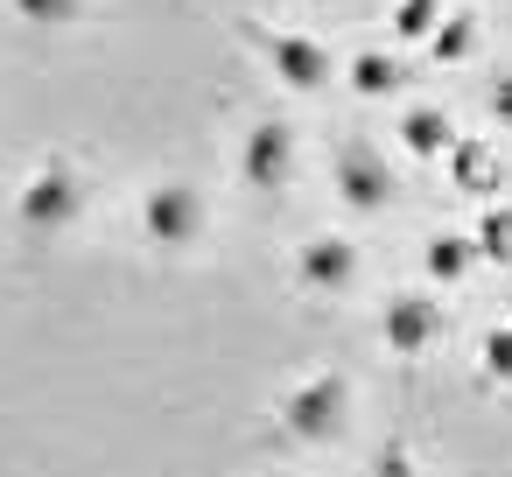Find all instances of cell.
<instances>
[{
  "instance_id": "22",
  "label": "cell",
  "mask_w": 512,
  "mask_h": 477,
  "mask_svg": "<svg viewBox=\"0 0 512 477\" xmlns=\"http://www.w3.org/2000/svg\"><path fill=\"white\" fill-rule=\"evenodd\" d=\"M316 8H344V0H316Z\"/></svg>"
},
{
  "instance_id": "23",
  "label": "cell",
  "mask_w": 512,
  "mask_h": 477,
  "mask_svg": "<svg viewBox=\"0 0 512 477\" xmlns=\"http://www.w3.org/2000/svg\"><path fill=\"white\" fill-rule=\"evenodd\" d=\"M505 323H512V295H505Z\"/></svg>"
},
{
  "instance_id": "10",
  "label": "cell",
  "mask_w": 512,
  "mask_h": 477,
  "mask_svg": "<svg viewBox=\"0 0 512 477\" xmlns=\"http://www.w3.org/2000/svg\"><path fill=\"white\" fill-rule=\"evenodd\" d=\"M449 176H456V190H470V197H491V190H505V162H498V148L484 141V134H463L456 148H449V162H442Z\"/></svg>"
},
{
  "instance_id": "17",
  "label": "cell",
  "mask_w": 512,
  "mask_h": 477,
  "mask_svg": "<svg viewBox=\"0 0 512 477\" xmlns=\"http://www.w3.org/2000/svg\"><path fill=\"white\" fill-rule=\"evenodd\" d=\"M477 365H484V379L512 386V323H498V330L477 337Z\"/></svg>"
},
{
  "instance_id": "12",
  "label": "cell",
  "mask_w": 512,
  "mask_h": 477,
  "mask_svg": "<svg viewBox=\"0 0 512 477\" xmlns=\"http://www.w3.org/2000/svg\"><path fill=\"white\" fill-rule=\"evenodd\" d=\"M344 78H351V92H358V99H393V92L407 85L400 57H386V50H358V57L344 64Z\"/></svg>"
},
{
  "instance_id": "21",
  "label": "cell",
  "mask_w": 512,
  "mask_h": 477,
  "mask_svg": "<svg viewBox=\"0 0 512 477\" xmlns=\"http://www.w3.org/2000/svg\"><path fill=\"white\" fill-rule=\"evenodd\" d=\"M260 477H302V470H260Z\"/></svg>"
},
{
  "instance_id": "4",
  "label": "cell",
  "mask_w": 512,
  "mask_h": 477,
  "mask_svg": "<svg viewBox=\"0 0 512 477\" xmlns=\"http://www.w3.org/2000/svg\"><path fill=\"white\" fill-rule=\"evenodd\" d=\"M330 190H337V204H344L351 218H379V211L393 204V169H386V155H379L365 134H344V141L330 148Z\"/></svg>"
},
{
  "instance_id": "11",
  "label": "cell",
  "mask_w": 512,
  "mask_h": 477,
  "mask_svg": "<svg viewBox=\"0 0 512 477\" xmlns=\"http://www.w3.org/2000/svg\"><path fill=\"white\" fill-rule=\"evenodd\" d=\"M470 267H477V239H470V232H428V239H421V274H428L435 288H456Z\"/></svg>"
},
{
  "instance_id": "13",
  "label": "cell",
  "mask_w": 512,
  "mask_h": 477,
  "mask_svg": "<svg viewBox=\"0 0 512 477\" xmlns=\"http://www.w3.org/2000/svg\"><path fill=\"white\" fill-rule=\"evenodd\" d=\"M428 57L435 64H470L477 57V8H449L442 29L428 36Z\"/></svg>"
},
{
  "instance_id": "5",
  "label": "cell",
  "mask_w": 512,
  "mask_h": 477,
  "mask_svg": "<svg viewBox=\"0 0 512 477\" xmlns=\"http://www.w3.org/2000/svg\"><path fill=\"white\" fill-rule=\"evenodd\" d=\"M288 274H295V288L302 295H351L358 288V274H365V253H358V239L351 232H309L295 253H288Z\"/></svg>"
},
{
  "instance_id": "6",
  "label": "cell",
  "mask_w": 512,
  "mask_h": 477,
  "mask_svg": "<svg viewBox=\"0 0 512 477\" xmlns=\"http://www.w3.org/2000/svg\"><path fill=\"white\" fill-rule=\"evenodd\" d=\"M232 169H239V183L246 190H260V197H274V190H288L295 183V127L288 120H253L246 134H239V155H232Z\"/></svg>"
},
{
  "instance_id": "9",
  "label": "cell",
  "mask_w": 512,
  "mask_h": 477,
  "mask_svg": "<svg viewBox=\"0 0 512 477\" xmlns=\"http://www.w3.org/2000/svg\"><path fill=\"white\" fill-rule=\"evenodd\" d=\"M393 134H400V148H407L414 162H449V148L463 141V134H456V120H449L442 106H407Z\"/></svg>"
},
{
  "instance_id": "20",
  "label": "cell",
  "mask_w": 512,
  "mask_h": 477,
  "mask_svg": "<svg viewBox=\"0 0 512 477\" xmlns=\"http://www.w3.org/2000/svg\"><path fill=\"white\" fill-rule=\"evenodd\" d=\"M232 8H246V15H253V8H267V0H232Z\"/></svg>"
},
{
  "instance_id": "19",
  "label": "cell",
  "mask_w": 512,
  "mask_h": 477,
  "mask_svg": "<svg viewBox=\"0 0 512 477\" xmlns=\"http://www.w3.org/2000/svg\"><path fill=\"white\" fill-rule=\"evenodd\" d=\"M484 120H491L498 134H512V71H498V78L484 85Z\"/></svg>"
},
{
  "instance_id": "15",
  "label": "cell",
  "mask_w": 512,
  "mask_h": 477,
  "mask_svg": "<svg viewBox=\"0 0 512 477\" xmlns=\"http://www.w3.org/2000/svg\"><path fill=\"white\" fill-rule=\"evenodd\" d=\"M449 15V0H393V36L400 43H428Z\"/></svg>"
},
{
  "instance_id": "2",
  "label": "cell",
  "mask_w": 512,
  "mask_h": 477,
  "mask_svg": "<svg viewBox=\"0 0 512 477\" xmlns=\"http://www.w3.org/2000/svg\"><path fill=\"white\" fill-rule=\"evenodd\" d=\"M134 232H141V246H155V253H197V246L211 239V197H204V183H190V176H155V183L134 197Z\"/></svg>"
},
{
  "instance_id": "7",
  "label": "cell",
  "mask_w": 512,
  "mask_h": 477,
  "mask_svg": "<svg viewBox=\"0 0 512 477\" xmlns=\"http://www.w3.org/2000/svg\"><path fill=\"white\" fill-rule=\"evenodd\" d=\"M442 330H449V316H442V302H435L428 288H400V295L379 302V344H386L393 358H421V351H435Z\"/></svg>"
},
{
  "instance_id": "1",
  "label": "cell",
  "mask_w": 512,
  "mask_h": 477,
  "mask_svg": "<svg viewBox=\"0 0 512 477\" xmlns=\"http://www.w3.org/2000/svg\"><path fill=\"white\" fill-rule=\"evenodd\" d=\"M92 204V176L78 155H36L29 176L15 183V232L22 239H71Z\"/></svg>"
},
{
  "instance_id": "16",
  "label": "cell",
  "mask_w": 512,
  "mask_h": 477,
  "mask_svg": "<svg viewBox=\"0 0 512 477\" xmlns=\"http://www.w3.org/2000/svg\"><path fill=\"white\" fill-rule=\"evenodd\" d=\"M470 239H477V260H512V204H484Z\"/></svg>"
},
{
  "instance_id": "8",
  "label": "cell",
  "mask_w": 512,
  "mask_h": 477,
  "mask_svg": "<svg viewBox=\"0 0 512 477\" xmlns=\"http://www.w3.org/2000/svg\"><path fill=\"white\" fill-rule=\"evenodd\" d=\"M260 57H267V71H274L288 92H323V85L337 78L330 43L309 36V29H267V36H260Z\"/></svg>"
},
{
  "instance_id": "14",
  "label": "cell",
  "mask_w": 512,
  "mask_h": 477,
  "mask_svg": "<svg viewBox=\"0 0 512 477\" xmlns=\"http://www.w3.org/2000/svg\"><path fill=\"white\" fill-rule=\"evenodd\" d=\"M8 15H15L22 29H50V36H64V29L85 22V0H8Z\"/></svg>"
},
{
  "instance_id": "18",
  "label": "cell",
  "mask_w": 512,
  "mask_h": 477,
  "mask_svg": "<svg viewBox=\"0 0 512 477\" xmlns=\"http://www.w3.org/2000/svg\"><path fill=\"white\" fill-rule=\"evenodd\" d=\"M365 477H428V470H421V456H414V449H407L400 435H386V442L372 449V463H365Z\"/></svg>"
},
{
  "instance_id": "3",
  "label": "cell",
  "mask_w": 512,
  "mask_h": 477,
  "mask_svg": "<svg viewBox=\"0 0 512 477\" xmlns=\"http://www.w3.org/2000/svg\"><path fill=\"white\" fill-rule=\"evenodd\" d=\"M344 421H351V372H337V365L302 372V379L274 400V435L295 442V449H323V442H337Z\"/></svg>"
}]
</instances>
